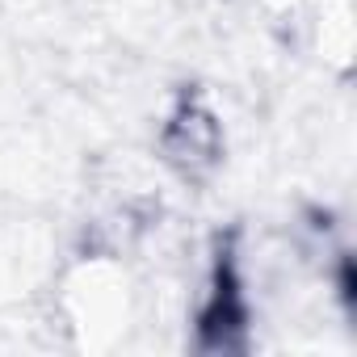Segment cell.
<instances>
[{
	"instance_id": "cell-1",
	"label": "cell",
	"mask_w": 357,
	"mask_h": 357,
	"mask_svg": "<svg viewBox=\"0 0 357 357\" xmlns=\"http://www.w3.org/2000/svg\"><path fill=\"white\" fill-rule=\"evenodd\" d=\"M160 155L164 164L185 176V181H202L223 160V122L215 105L202 93H181L176 105L168 109L160 126Z\"/></svg>"
}]
</instances>
